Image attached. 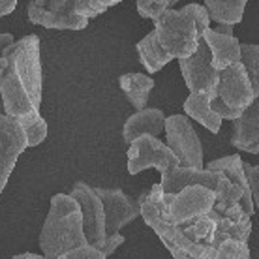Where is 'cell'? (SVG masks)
Segmentation results:
<instances>
[{
  "mask_svg": "<svg viewBox=\"0 0 259 259\" xmlns=\"http://www.w3.org/2000/svg\"><path fill=\"white\" fill-rule=\"evenodd\" d=\"M210 214V218L216 222V231H214L212 239L208 242V250H218V248L226 242V240H240V242H248L250 239V235H252V222L250 218L242 222H233L226 218L224 214L216 212L212 210Z\"/></svg>",
  "mask_w": 259,
  "mask_h": 259,
  "instance_id": "obj_20",
  "label": "cell"
},
{
  "mask_svg": "<svg viewBox=\"0 0 259 259\" xmlns=\"http://www.w3.org/2000/svg\"><path fill=\"white\" fill-rule=\"evenodd\" d=\"M173 197V194L163 192L162 184H154L149 192L141 194L137 201L141 205L143 220L160 237L173 259H205L207 246L190 240L184 233V227L173 224L169 218V205Z\"/></svg>",
  "mask_w": 259,
  "mask_h": 259,
  "instance_id": "obj_2",
  "label": "cell"
},
{
  "mask_svg": "<svg viewBox=\"0 0 259 259\" xmlns=\"http://www.w3.org/2000/svg\"><path fill=\"white\" fill-rule=\"evenodd\" d=\"M12 259H46V255H38V253H19V255H13Z\"/></svg>",
  "mask_w": 259,
  "mask_h": 259,
  "instance_id": "obj_40",
  "label": "cell"
},
{
  "mask_svg": "<svg viewBox=\"0 0 259 259\" xmlns=\"http://www.w3.org/2000/svg\"><path fill=\"white\" fill-rule=\"evenodd\" d=\"M244 171H246L248 182H250L253 205H255V210L259 212V163L257 165H252V163L244 162Z\"/></svg>",
  "mask_w": 259,
  "mask_h": 259,
  "instance_id": "obj_33",
  "label": "cell"
},
{
  "mask_svg": "<svg viewBox=\"0 0 259 259\" xmlns=\"http://www.w3.org/2000/svg\"><path fill=\"white\" fill-rule=\"evenodd\" d=\"M240 51H242V64L246 68V73L250 77V83H252L253 96H255V100H259V46L242 44Z\"/></svg>",
  "mask_w": 259,
  "mask_h": 259,
  "instance_id": "obj_27",
  "label": "cell"
},
{
  "mask_svg": "<svg viewBox=\"0 0 259 259\" xmlns=\"http://www.w3.org/2000/svg\"><path fill=\"white\" fill-rule=\"evenodd\" d=\"M100 199L105 208V231L107 237L120 233L124 226H128L141 216V205L139 201L130 197L120 188H96Z\"/></svg>",
  "mask_w": 259,
  "mask_h": 259,
  "instance_id": "obj_11",
  "label": "cell"
},
{
  "mask_svg": "<svg viewBox=\"0 0 259 259\" xmlns=\"http://www.w3.org/2000/svg\"><path fill=\"white\" fill-rule=\"evenodd\" d=\"M181 0H136L137 13L143 19H152L156 21L163 12H167L171 8L179 4Z\"/></svg>",
  "mask_w": 259,
  "mask_h": 259,
  "instance_id": "obj_29",
  "label": "cell"
},
{
  "mask_svg": "<svg viewBox=\"0 0 259 259\" xmlns=\"http://www.w3.org/2000/svg\"><path fill=\"white\" fill-rule=\"evenodd\" d=\"M226 218H229V220H233V222H242V220H246V218H250L246 212H244V208H242V205H235V207L231 208H227L226 212H222Z\"/></svg>",
  "mask_w": 259,
  "mask_h": 259,
  "instance_id": "obj_36",
  "label": "cell"
},
{
  "mask_svg": "<svg viewBox=\"0 0 259 259\" xmlns=\"http://www.w3.org/2000/svg\"><path fill=\"white\" fill-rule=\"evenodd\" d=\"M154 30L165 51L173 59H188L199 49L203 36L199 34L197 21L192 13L182 10H167L154 21Z\"/></svg>",
  "mask_w": 259,
  "mask_h": 259,
  "instance_id": "obj_4",
  "label": "cell"
},
{
  "mask_svg": "<svg viewBox=\"0 0 259 259\" xmlns=\"http://www.w3.org/2000/svg\"><path fill=\"white\" fill-rule=\"evenodd\" d=\"M216 194L205 186H190L177 194L169 205V218L177 226H188L190 222L207 216L214 210Z\"/></svg>",
  "mask_w": 259,
  "mask_h": 259,
  "instance_id": "obj_9",
  "label": "cell"
},
{
  "mask_svg": "<svg viewBox=\"0 0 259 259\" xmlns=\"http://www.w3.org/2000/svg\"><path fill=\"white\" fill-rule=\"evenodd\" d=\"M231 145L237 150L259 154V100L237 118L231 130Z\"/></svg>",
  "mask_w": 259,
  "mask_h": 259,
  "instance_id": "obj_15",
  "label": "cell"
},
{
  "mask_svg": "<svg viewBox=\"0 0 259 259\" xmlns=\"http://www.w3.org/2000/svg\"><path fill=\"white\" fill-rule=\"evenodd\" d=\"M214 231H216V222L210 218V214L201 216L197 220L190 222L188 226H184V233L190 240L199 242L203 246H208V242L212 239Z\"/></svg>",
  "mask_w": 259,
  "mask_h": 259,
  "instance_id": "obj_26",
  "label": "cell"
},
{
  "mask_svg": "<svg viewBox=\"0 0 259 259\" xmlns=\"http://www.w3.org/2000/svg\"><path fill=\"white\" fill-rule=\"evenodd\" d=\"M154 167L160 173L181 167V160L169 149L167 143H162L154 136H141L128 149V173L137 175L145 169Z\"/></svg>",
  "mask_w": 259,
  "mask_h": 259,
  "instance_id": "obj_5",
  "label": "cell"
},
{
  "mask_svg": "<svg viewBox=\"0 0 259 259\" xmlns=\"http://www.w3.org/2000/svg\"><path fill=\"white\" fill-rule=\"evenodd\" d=\"M25 149H28V139L19 120L10 115L0 117V190L8 186L10 175Z\"/></svg>",
  "mask_w": 259,
  "mask_h": 259,
  "instance_id": "obj_10",
  "label": "cell"
},
{
  "mask_svg": "<svg viewBox=\"0 0 259 259\" xmlns=\"http://www.w3.org/2000/svg\"><path fill=\"white\" fill-rule=\"evenodd\" d=\"M248 0H205L210 19L218 25H237L244 17Z\"/></svg>",
  "mask_w": 259,
  "mask_h": 259,
  "instance_id": "obj_23",
  "label": "cell"
},
{
  "mask_svg": "<svg viewBox=\"0 0 259 259\" xmlns=\"http://www.w3.org/2000/svg\"><path fill=\"white\" fill-rule=\"evenodd\" d=\"M118 87L126 94L128 102L136 111L147 109L150 92L154 89V79L147 73H122L118 77Z\"/></svg>",
  "mask_w": 259,
  "mask_h": 259,
  "instance_id": "obj_21",
  "label": "cell"
},
{
  "mask_svg": "<svg viewBox=\"0 0 259 259\" xmlns=\"http://www.w3.org/2000/svg\"><path fill=\"white\" fill-rule=\"evenodd\" d=\"M179 68L190 92H210L214 100L218 98L220 71L212 66V53L205 39H201L199 49L192 57L179 60Z\"/></svg>",
  "mask_w": 259,
  "mask_h": 259,
  "instance_id": "obj_8",
  "label": "cell"
},
{
  "mask_svg": "<svg viewBox=\"0 0 259 259\" xmlns=\"http://www.w3.org/2000/svg\"><path fill=\"white\" fill-rule=\"evenodd\" d=\"M19 124L23 126L26 134V139H28V147H38L47 139V122L46 118L39 115V111H32L30 115H25V117L17 118Z\"/></svg>",
  "mask_w": 259,
  "mask_h": 259,
  "instance_id": "obj_25",
  "label": "cell"
},
{
  "mask_svg": "<svg viewBox=\"0 0 259 259\" xmlns=\"http://www.w3.org/2000/svg\"><path fill=\"white\" fill-rule=\"evenodd\" d=\"M212 109L214 113H218L222 118H227V120H237V118L242 117V111H235L231 109L229 105H226L224 102H222L220 98H216V100H212Z\"/></svg>",
  "mask_w": 259,
  "mask_h": 259,
  "instance_id": "obj_34",
  "label": "cell"
},
{
  "mask_svg": "<svg viewBox=\"0 0 259 259\" xmlns=\"http://www.w3.org/2000/svg\"><path fill=\"white\" fill-rule=\"evenodd\" d=\"M165 122L167 117L162 109L156 107H147L143 111H136L132 117L124 122L122 128V139L128 145L139 139L141 136H154L158 137L160 134L165 132Z\"/></svg>",
  "mask_w": 259,
  "mask_h": 259,
  "instance_id": "obj_14",
  "label": "cell"
},
{
  "mask_svg": "<svg viewBox=\"0 0 259 259\" xmlns=\"http://www.w3.org/2000/svg\"><path fill=\"white\" fill-rule=\"evenodd\" d=\"M136 51H137V55H139L141 64L145 66V70L149 71V73H156V71H160L163 66L169 64V62L173 60V57H171V55H169V53L162 47L156 30H152V32L147 34L141 41H137Z\"/></svg>",
  "mask_w": 259,
  "mask_h": 259,
  "instance_id": "obj_22",
  "label": "cell"
},
{
  "mask_svg": "<svg viewBox=\"0 0 259 259\" xmlns=\"http://www.w3.org/2000/svg\"><path fill=\"white\" fill-rule=\"evenodd\" d=\"M26 17L34 25H39L44 28H53V30H83L89 25V19L83 15L46 12V10L36 6L34 0H30L28 6H26Z\"/></svg>",
  "mask_w": 259,
  "mask_h": 259,
  "instance_id": "obj_18",
  "label": "cell"
},
{
  "mask_svg": "<svg viewBox=\"0 0 259 259\" xmlns=\"http://www.w3.org/2000/svg\"><path fill=\"white\" fill-rule=\"evenodd\" d=\"M13 44H15V39H13V36L10 32H4L2 36H0V51H6V49H10Z\"/></svg>",
  "mask_w": 259,
  "mask_h": 259,
  "instance_id": "obj_38",
  "label": "cell"
},
{
  "mask_svg": "<svg viewBox=\"0 0 259 259\" xmlns=\"http://www.w3.org/2000/svg\"><path fill=\"white\" fill-rule=\"evenodd\" d=\"M165 137L167 147L181 160L184 167L205 169L203 162V145L194 130V124L186 115H171L165 122Z\"/></svg>",
  "mask_w": 259,
  "mask_h": 259,
  "instance_id": "obj_6",
  "label": "cell"
},
{
  "mask_svg": "<svg viewBox=\"0 0 259 259\" xmlns=\"http://www.w3.org/2000/svg\"><path fill=\"white\" fill-rule=\"evenodd\" d=\"M38 244L46 259H59L75 248L89 246L83 226V208L75 197L70 194L53 195Z\"/></svg>",
  "mask_w": 259,
  "mask_h": 259,
  "instance_id": "obj_1",
  "label": "cell"
},
{
  "mask_svg": "<svg viewBox=\"0 0 259 259\" xmlns=\"http://www.w3.org/2000/svg\"><path fill=\"white\" fill-rule=\"evenodd\" d=\"M70 195L75 197L79 201L81 208H83V226L89 244L98 248V250H104L105 242H107L105 208L96 188H92L91 184H87L83 181H77L71 186Z\"/></svg>",
  "mask_w": 259,
  "mask_h": 259,
  "instance_id": "obj_7",
  "label": "cell"
},
{
  "mask_svg": "<svg viewBox=\"0 0 259 259\" xmlns=\"http://www.w3.org/2000/svg\"><path fill=\"white\" fill-rule=\"evenodd\" d=\"M218 98L231 109L242 111V113L255 102L252 83H250V77L242 62L220 71Z\"/></svg>",
  "mask_w": 259,
  "mask_h": 259,
  "instance_id": "obj_12",
  "label": "cell"
},
{
  "mask_svg": "<svg viewBox=\"0 0 259 259\" xmlns=\"http://www.w3.org/2000/svg\"><path fill=\"white\" fill-rule=\"evenodd\" d=\"M203 39L207 41L208 49L212 53V66L216 71H224L242 62V51H240L242 44L235 36H226L216 32L214 28H208L203 34Z\"/></svg>",
  "mask_w": 259,
  "mask_h": 259,
  "instance_id": "obj_16",
  "label": "cell"
},
{
  "mask_svg": "<svg viewBox=\"0 0 259 259\" xmlns=\"http://www.w3.org/2000/svg\"><path fill=\"white\" fill-rule=\"evenodd\" d=\"M205 169L208 171H220L229 179L231 182H235L237 186L244 190V195L246 199L242 203V208L248 216H252L255 212V205H253L252 199V190H250V182H248L246 171H244V162L239 154H231V156H224V158H218V160H210V162L205 165Z\"/></svg>",
  "mask_w": 259,
  "mask_h": 259,
  "instance_id": "obj_17",
  "label": "cell"
},
{
  "mask_svg": "<svg viewBox=\"0 0 259 259\" xmlns=\"http://www.w3.org/2000/svg\"><path fill=\"white\" fill-rule=\"evenodd\" d=\"M226 179L220 171H208V169H195V167H175L162 175V188L165 194H181L184 188L190 186H205V188L216 192L218 184Z\"/></svg>",
  "mask_w": 259,
  "mask_h": 259,
  "instance_id": "obj_13",
  "label": "cell"
},
{
  "mask_svg": "<svg viewBox=\"0 0 259 259\" xmlns=\"http://www.w3.org/2000/svg\"><path fill=\"white\" fill-rule=\"evenodd\" d=\"M34 4L51 13H73V0H34Z\"/></svg>",
  "mask_w": 259,
  "mask_h": 259,
  "instance_id": "obj_31",
  "label": "cell"
},
{
  "mask_svg": "<svg viewBox=\"0 0 259 259\" xmlns=\"http://www.w3.org/2000/svg\"><path fill=\"white\" fill-rule=\"evenodd\" d=\"M216 205H214V210L216 212H226L227 208L235 207V205H242L246 195H244V190L237 186L235 182H231L229 179H224V181L218 184L216 188Z\"/></svg>",
  "mask_w": 259,
  "mask_h": 259,
  "instance_id": "obj_24",
  "label": "cell"
},
{
  "mask_svg": "<svg viewBox=\"0 0 259 259\" xmlns=\"http://www.w3.org/2000/svg\"><path fill=\"white\" fill-rule=\"evenodd\" d=\"M10 71L17 79L26 94L30 96L36 109L41 104V60H39V38L36 34H28L17 39L10 49L0 55V73Z\"/></svg>",
  "mask_w": 259,
  "mask_h": 259,
  "instance_id": "obj_3",
  "label": "cell"
},
{
  "mask_svg": "<svg viewBox=\"0 0 259 259\" xmlns=\"http://www.w3.org/2000/svg\"><path fill=\"white\" fill-rule=\"evenodd\" d=\"M214 30L220 34H226V36H233V25H218Z\"/></svg>",
  "mask_w": 259,
  "mask_h": 259,
  "instance_id": "obj_39",
  "label": "cell"
},
{
  "mask_svg": "<svg viewBox=\"0 0 259 259\" xmlns=\"http://www.w3.org/2000/svg\"><path fill=\"white\" fill-rule=\"evenodd\" d=\"M212 100L214 96L210 92H190V96L184 102V113L186 117L194 118L201 126H205L208 132L218 134L224 118L218 113H214Z\"/></svg>",
  "mask_w": 259,
  "mask_h": 259,
  "instance_id": "obj_19",
  "label": "cell"
},
{
  "mask_svg": "<svg viewBox=\"0 0 259 259\" xmlns=\"http://www.w3.org/2000/svg\"><path fill=\"white\" fill-rule=\"evenodd\" d=\"M59 259H107V257H105V253L102 250H98V248L89 244V246H83V248H75V250L60 255Z\"/></svg>",
  "mask_w": 259,
  "mask_h": 259,
  "instance_id": "obj_32",
  "label": "cell"
},
{
  "mask_svg": "<svg viewBox=\"0 0 259 259\" xmlns=\"http://www.w3.org/2000/svg\"><path fill=\"white\" fill-rule=\"evenodd\" d=\"M124 242H126V239H124V235L117 233V235H111V237H107V242H105V246L102 252L105 253V257H109L111 253L115 252L118 246H122Z\"/></svg>",
  "mask_w": 259,
  "mask_h": 259,
  "instance_id": "obj_35",
  "label": "cell"
},
{
  "mask_svg": "<svg viewBox=\"0 0 259 259\" xmlns=\"http://www.w3.org/2000/svg\"><path fill=\"white\" fill-rule=\"evenodd\" d=\"M15 6H17V0H0V13H2V17L10 15L15 10Z\"/></svg>",
  "mask_w": 259,
  "mask_h": 259,
  "instance_id": "obj_37",
  "label": "cell"
},
{
  "mask_svg": "<svg viewBox=\"0 0 259 259\" xmlns=\"http://www.w3.org/2000/svg\"><path fill=\"white\" fill-rule=\"evenodd\" d=\"M118 2H122V0H73V13L83 15L87 19H92Z\"/></svg>",
  "mask_w": 259,
  "mask_h": 259,
  "instance_id": "obj_28",
  "label": "cell"
},
{
  "mask_svg": "<svg viewBox=\"0 0 259 259\" xmlns=\"http://www.w3.org/2000/svg\"><path fill=\"white\" fill-rule=\"evenodd\" d=\"M216 259H250V248L240 240H226L216 250Z\"/></svg>",
  "mask_w": 259,
  "mask_h": 259,
  "instance_id": "obj_30",
  "label": "cell"
}]
</instances>
